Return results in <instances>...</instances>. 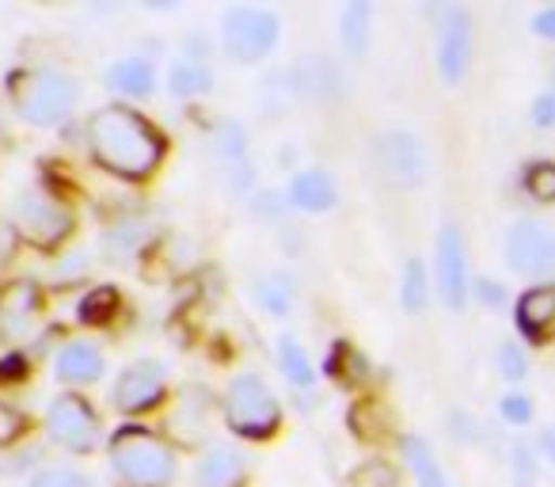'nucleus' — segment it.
Segmentation results:
<instances>
[{
  "label": "nucleus",
  "instance_id": "4",
  "mask_svg": "<svg viewBox=\"0 0 555 487\" xmlns=\"http://www.w3.org/2000/svg\"><path fill=\"white\" fill-rule=\"evenodd\" d=\"M9 225H12V232H16V240H24L31 248L57 252L65 240L73 236V229H77V217H73L69 202L57 198L54 191H47V187H27V191H20L16 202H12Z\"/></svg>",
  "mask_w": 555,
  "mask_h": 487
},
{
  "label": "nucleus",
  "instance_id": "38",
  "mask_svg": "<svg viewBox=\"0 0 555 487\" xmlns=\"http://www.w3.org/2000/svg\"><path fill=\"white\" fill-rule=\"evenodd\" d=\"M529 123L537 130H552L555 126V92H540L537 100L529 103Z\"/></svg>",
  "mask_w": 555,
  "mask_h": 487
},
{
  "label": "nucleus",
  "instance_id": "3",
  "mask_svg": "<svg viewBox=\"0 0 555 487\" xmlns=\"http://www.w3.org/2000/svg\"><path fill=\"white\" fill-rule=\"evenodd\" d=\"M224 426H229L236 438L247 441H267L282 426V403H278L274 388L259 377V373H236V377L224 385L221 396Z\"/></svg>",
  "mask_w": 555,
  "mask_h": 487
},
{
  "label": "nucleus",
  "instance_id": "9",
  "mask_svg": "<svg viewBox=\"0 0 555 487\" xmlns=\"http://www.w3.org/2000/svg\"><path fill=\"white\" fill-rule=\"evenodd\" d=\"M47 434L50 441H57L62 449L69 453H92L100 446L103 431H100V415L95 408L77 393H65V396H54L47 408Z\"/></svg>",
  "mask_w": 555,
  "mask_h": 487
},
{
  "label": "nucleus",
  "instance_id": "10",
  "mask_svg": "<svg viewBox=\"0 0 555 487\" xmlns=\"http://www.w3.org/2000/svg\"><path fill=\"white\" fill-rule=\"evenodd\" d=\"M472 12L464 4H446L438 20V42H434V65H438V77L449 88H456L472 69Z\"/></svg>",
  "mask_w": 555,
  "mask_h": 487
},
{
  "label": "nucleus",
  "instance_id": "39",
  "mask_svg": "<svg viewBox=\"0 0 555 487\" xmlns=\"http://www.w3.org/2000/svg\"><path fill=\"white\" fill-rule=\"evenodd\" d=\"M468 294H476V302L483 305V309H502V302H506V290L494 279H476Z\"/></svg>",
  "mask_w": 555,
  "mask_h": 487
},
{
  "label": "nucleus",
  "instance_id": "2",
  "mask_svg": "<svg viewBox=\"0 0 555 487\" xmlns=\"http://www.w3.org/2000/svg\"><path fill=\"white\" fill-rule=\"evenodd\" d=\"M111 472L122 487H171L179 472V457L164 434L141 423H126L107 441Z\"/></svg>",
  "mask_w": 555,
  "mask_h": 487
},
{
  "label": "nucleus",
  "instance_id": "13",
  "mask_svg": "<svg viewBox=\"0 0 555 487\" xmlns=\"http://www.w3.org/2000/svg\"><path fill=\"white\" fill-rule=\"evenodd\" d=\"M115 408L122 415H145V411L160 408L164 396H168V370L153 358H141L130 362L115 381Z\"/></svg>",
  "mask_w": 555,
  "mask_h": 487
},
{
  "label": "nucleus",
  "instance_id": "24",
  "mask_svg": "<svg viewBox=\"0 0 555 487\" xmlns=\"http://www.w3.org/2000/svg\"><path fill=\"white\" fill-rule=\"evenodd\" d=\"M107 85H111V92H118V95L145 100V95H153V88H156V69H153V62H145V57H118V62L107 69Z\"/></svg>",
  "mask_w": 555,
  "mask_h": 487
},
{
  "label": "nucleus",
  "instance_id": "14",
  "mask_svg": "<svg viewBox=\"0 0 555 487\" xmlns=\"http://www.w3.org/2000/svg\"><path fill=\"white\" fill-rule=\"evenodd\" d=\"M42 317V290L27 279H16L0 290V335L27 339Z\"/></svg>",
  "mask_w": 555,
  "mask_h": 487
},
{
  "label": "nucleus",
  "instance_id": "8",
  "mask_svg": "<svg viewBox=\"0 0 555 487\" xmlns=\"http://www.w3.org/2000/svg\"><path fill=\"white\" fill-rule=\"evenodd\" d=\"M434 286H438V297L449 312H461L468 305V248H464V232L453 221L441 225L434 236Z\"/></svg>",
  "mask_w": 555,
  "mask_h": 487
},
{
  "label": "nucleus",
  "instance_id": "1",
  "mask_svg": "<svg viewBox=\"0 0 555 487\" xmlns=\"http://www.w3.org/2000/svg\"><path fill=\"white\" fill-rule=\"evenodd\" d=\"M164 149H168V141L160 138V130L126 103H107L88 118L92 161L126 183H141L153 176L164 161Z\"/></svg>",
  "mask_w": 555,
  "mask_h": 487
},
{
  "label": "nucleus",
  "instance_id": "32",
  "mask_svg": "<svg viewBox=\"0 0 555 487\" xmlns=\"http://www.w3.org/2000/svg\"><path fill=\"white\" fill-rule=\"evenodd\" d=\"M525 194L537 202H555V161H532L525 168Z\"/></svg>",
  "mask_w": 555,
  "mask_h": 487
},
{
  "label": "nucleus",
  "instance_id": "23",
  "mask_svg": "<svg viewBox=\"0 0 555 487\" xmlns=\"http://www.w3.org/2000/svg\"><path fill=\"white\" fill-rule=\"evenodd\" d=\"M251 297L267 317H289L297 302V279L289 271H267L255 279Z\"/></svg>",
  "mask_w": 555,
  "mask_h": 487
},
{
  "label": "nucleus",
  "instance_id": "29",
  "mask_svg": "<svg viewBox=\"0 0 555 487\" xmlns=\"http://www.w3.org/2000/svg\"><path fill=\"white\" fill-rule=\"evenodd\" d=\"M347 487H400V472L385 457H370L347 476Z\"/></svg>",
  "mask_w": 555,
  "mask_h": 487
},
{
  "label": "nucleus",
  "instance_id": "11",
  "mask_svg": "<svg viewBox=\"0 0 555 487\" xmlns=\"http://www.w3.org/2000/svg\"><path fill=\"white\" fill-rule=\"evenodd\" d=\"M506 264L525 279L555 274V229L537 217H521L506 232Z\"/></svg>",
  "mask_w": 555,
  "mask_h": 487
},
{
  "label": "nucleus",
  "instance_id": "17",
  "mask_svg": "<svg viewBox=\"0 0 555 487\" xmlns=\"http://www.w3.org/2000/svg\"><path fill=\"white\" fill-rule=\"evenodd\" d=\"M103 370H107V358L92 339H69L54 358V377L73 388L95 385L103 377Z\"/></svg>",
  "mask_w": 555,
  "mask_h": 487
},
{
  "label": "nucleus",
  "instance_id": "28",
  "mask_svg": "<svg viewBox=\"0 0 555 487\" xmlns=\"http://www.w3.org/2000/svg\"><path fill=\"white\" fill-rule=\"evenodd\" d=\"M214 153L224 161V168H240L247 164V130L236 118H224L214 130Z\"/></svg>",
  "mask_w": 555,
  "mask_h": 487
},
{
  "label": "nucleus",
  "instance_id": "7",
  "mask_svg": "<svg viewBox=\"0 0 555 487\" xmlns=\"http://www.w3.org/2000/svg\"><path fill=\"white\" fill-rule=\"evenodd\" d=\"M373 149H377L380 176L392 187H423L426 176H430V156H426L423 138L415 130H408V126L380 130Z\"/></svg>",
  "mask_w": 555,
  "mask_h": 487
},
{
  "label": "nucleus",
  "instance_id": "36",
  "mask_svg": "<svg viewBox=\"0 0 555 487\" xmlns=\"http://www.w3.org/2000/svg\"><path fill=\"white\" fill-rule=\"evenodd\" d=\"M286 206H289V198L282 191H255L251 194V214L259 217V221H267V225H274V221H282L286 217Z\"/></svg>",
  "mask_w": 555,
  "mask_h": 487
},
{
  "label": "nucleus",
  "instance_id": "20",
  "mask_svg": "<svg viewBox=\"0 0 555 487\" xmlns=\"http://www.w3.org/2000/svg\"><path fill=\"white\" fill-rule=\"evenodd\" d=\"M149 240H153V225L141 214H126L115 225H107V232H103V256L111 264H130Z\"/></svg>",
  "mask_w": 555,
  "mask_h": 487
},
{
  "label": "nucleus",
  "instance_id": "42",
  "mask_svg": "<svg viewBox=\"0 0 555 487\" xmlns=\"http://www.w3.org/2000/svg\"><path fill=\"white\" fill-rule=\"evenodd\" d=\"M453 431H449V434H453V438L456 441H476V419H472V415H453Z\"/></svg>",
  "mask_w": 555,
  "mask_h": 487
},
{
  "label": "nucleus",
  "instance_id": "18",
  "mask_svg": "<svg viewBox=\"0 0 555 487\" xmlns=\"http://www.w3.org/2000/svg\"><path fill=\"white\" fill-rule=\"evenodd\" d=\"M373 0H347L339 12V47L350 62H362L370 54V42H373Z\"/></svg>",
  "mask_w": 555,
  "mask_h": 487
},
{
  "label": "nucleus",
  "instance_id": "40",
  "mask_svg": "<svg viewBox=\"0 0 555 487\" xmlns=\"http://www.w3.org/2000/svg\"><path fill=\"white\" fill-rule=\"evenodd\" d=\"M532 35L544 42H555V4H547V9H540L532 16Z\"/></svg>",
  "mask_w": 555,
  "mask_h": 487
},
{
  "label": "nucleus",
  "instance_id": "35",
  "mask_svg": "<svg viewBox=\"0 0 555 487\" xmlns=\"http://www.w3.org/2000/svg\"><path fill=\"white\" fill-rule=\"evenodd\" d=\"M88 267H92V256H88L85 248L62 252V256H57V264H54V282H57V286H73V282L85 279Z\"/></svg>",
  "mask_w": 555,
  "mask_h": 487
},
{
  "label": "nucleus",
  "instance_id": "16",
  "mask_svg": "<svg viewBox=\"0 0 555 487\" xmlns=\"http://www.w3.org/2000/svg\"><path fill=\"white\" fill-rule=\"evenodd\" d=\"M517 332L529 335L532 343L555 339V282H540V286L525 290L514 305Z\"/></svg>",
  "mask_w": 555,
  "mask_h": 487
},
{
  "label": "nucleus",
  "instance_id": "31",
  "mask_svg": "<svg viewBox=\"0 0 555 487\" xmlns=\"http://www.w3.org/2000/svg\"><path fill=\"white\" fill-rule=\"evenodd\" d=\"M509 472H514V487H532L540 476V453L532 441H514L509 449Z\"/></svg>",
  "mask_w": 555,
  "mask_h": 487
},
{
  "label": "nucleus",
  "instance_id": "26",
  "mask_svg": "<svg viewBox=\"0 0 555 487\" xmlns=\"http://www.w3.org/2000/svg\"><path fill=\"white\" fill-rule=\"evenodd\" d=\"M168 92L176 100H198V95L214 92V69L206 62H191V57H179L168 69Z\"/></svg>",
  "mask_w": 555,
  "mask_h": 487
},
{
  "label": "nucleus",
  "instance_id": "19",
  "mask_svg": "<svg viewBox=\"0 0 555 487\" xmlns=\"http://www.w3.org/2000/svg\"><path fill=\"white\" fill-rule=\"evenodd\" d=\"M286 198L294 202L297 209H305V214H327V209L339 202V187H335V179L327 176L324 168H305L289 179Z\"/></svg>",
  "mask_w": 555,
  "mask_h": 487
},
{
  "label": "nucleus",
  "instance_id": "33",
  "mask_svg": "<svg viewBox=\"0 0 555 487\" xmlns=\"http://www.w3.org/2000/svg\"><path fill=\"white\" fill-rule=\"evenodd\" d=\"M115 312H118V290H111V286L92 290V294L85 297V305H80V320H85V324H107Z\"/></svg>",
  "mask_w": 555,
  "mask_h": 487
},
{
  "label": "nucleus",
  "instance_id": "6",
  "mask_svg": "<svg viewBox=\"0 0 555 487\" xmlns=\"http://www.w3.org/2000/svg\"><path fill=\"white\" fill-rule=\"evenodd\" d=\"M282 35V20L274 9H259V4H232L221 16V54L232 65H255L278 47Z\"/></svg>",
  "mask_w": 555,
  "mask_h": 487
},
{
  "label": "nucleus",
  "instance_id": "21",
  "mask_svg": "<svg viewBox=\"0 0 555 487\" xmlns=\"http://www.w3.org/2000/svg\"><path fill=\"white\" fill-rule=\"evenodd\" d=\"M168 431L176 434L183 446L202 441V434L209 431V396L202 393V388H186V393L179 396L176 411H171V419H168Z\"/></svg>",
  "mask_w": 555,
  "mask_h": 487
},
{
  "label": "nucleus",
  "instance_id": "12",
  "mask_svg": "<svg viewBox=\"0 0 555 487\" xmlns=\"http://www.w3.org/2000/svg\"><path fill=\"white\" fill-rule=\"evenodd\" d=\"M286 88L305 103H343L350 100V73L335 57H297L286 73Z\"/></svg>",
  "mask_w": 555,
  "mask_h": 487
},
{
  "label": "nucleus",
  "instance_id": "30",
  "mask_svg": "<svg viewBox=\"0 0 555 487\" xmlns=\"http://www.w3.org/2000/svg\"><path fill=\"white\" fill-rule=\"evenodd\" d=\"M494 373H499L502 381H509V385H521V381L529 377V358H525L521 343L506 339L494 347Z\"/></svg>",
  "mask_w": 555,
  "mask_h": 487
},
{
  "label": "nucleus",
  "instance_id": "37",
  "mask_svg": "<svg viewBox=\"0 0 555 487\" xmlns=\"http://www.w3.org/2000/svg\"><path fill=\"white\" fill-rule=\"evenodd\" d=\"M499 415H502V423H509V426H529L537 408H532V400L525 393H506L499 400Z\"/></svg>",
  "mask_w": 555,
  "mask_h": 487
},
{
  "label": "nucleus",
  "instance_id": "22",
  "mask_svg": "<svg viewBox=\"0 0 555 487\" xmlns=\"http://www.w3.org/2000/svg\"><path fill=\"white\" fill-rule=\"evenodd\" d=\"M400 449H403V464H408L415 487H453V479L441 469V461L434 457V446L423 434H408V438L400 441Z\"/></svg>",
  "mask_w": 555,
  "mask_h": 487
},
{
  "label": "nucleus",
  "instance_id": "5",
  "mask_svg": "<svg viewBox=\"0 0 555 487\" xmlns=\"http://www.w3.org/2000/svg\"><path fill=\"white\" fill-rule=\"evenodd\" d=\"M12 103L31 126H57L77 111L80 85L62 69H24L12 77Z\"/></svg>",
  "mask_w": 555,
  "mask_h": 487
},
{
  "label": "nucleus",
  "instance_id": "41",
  "mask_svg": "<svg viewBox=\"0 0 555 487\" xmlns=\"http://www.w3.org/2000/svg\"><path fill=\"white\" fill-rule=\"evenodd\" d=\"M16 256V232H12V225L0 217V267L9 264V259Z\"/></svg>",
  "mask_w": 555,
  "mask_h": 487
},
{
  "label": "nucleus",
  "instance_id": "15",
  "mask_svg": "<svg viewBox=\"0 0 555 487\" xmlns=\"http://www.w3.org/2000/svg\"><path fill=\"white\" fill-rule=\"evenodd\" d=\"M251 476V464H247L244 449L214 441L206 446V453L194 461V487H244Z\"/></svg>",
  "mask_w": 555,
  "mask_h": 487
},
{
  "label": "nucleus",
  "instance_id": "34",
  "mask_svg": "<svg viewBox=\"0 0 555 487\" xmlns=\"http://www.w3.org/2000/svg\"><path fill=\"white\" fill-rule=\"evenodd\" d=\"M31 487H92V476L73 464H47L31 476Z\"/></svg>",
  "mask_w": 555,
  "mask_h": 487
},
{
  "label": "nucleus",
  "instance_id": "25",
  "mask_svg": "<svg viewBox=\"0 0 555 487\" xmlns=\"http://www.w3.org/2000/svg\"><path fill=\"white\" fill-rule=\"evenodd\" d=\"M274 355H278V370H282V377H286L289 385H297V388L317 385V366H312L309 350H305V343L297 339V335H289V332L278 335Z\"/></svg>",
  "mask_w": 555,
  "mask_h": 487
},
{
  "label": "nucleus",
  "instance_id": "27",
  "mask_svg": "<svg viewBox=\"0 0 555 487\" xmlns=\"http://www.w3.org/2000/svg\"><path fill=\"white\" fill-rule=\"evenodd\" d=\"M426 305H430V271H426L423 259L411 256L400 274V309L408 317H423Z\"/></svg>",
  "mask_w": 555,
  "mask_h": 487
}]
</instances>
